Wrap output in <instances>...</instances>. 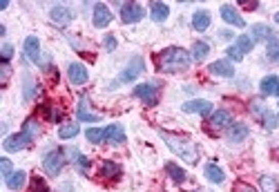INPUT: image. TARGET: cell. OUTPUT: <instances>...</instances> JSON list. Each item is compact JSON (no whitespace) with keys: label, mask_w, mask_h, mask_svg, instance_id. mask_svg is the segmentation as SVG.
<instances>
[{"label":"cell","mask_w":279,"mask_h":192,"mask_svg":"<svg viewBox=\"0 0 279 192\" xmlns=\"http://www.w3.org/2000/svg\"><path fill=\"white\" fill-rule=\"evenodd\" d=\"M190 63H192V56L181 47H167L157 56V70L167 72V74L185 72L190 67Z\"/></svg>","instance_id":"1"},{"label":"cell","mask_w":279,"mask_h":192,"mask_svg":"<svg viewBox=\"0 0 279 192\" xmlns=\"http://www.w3.org/2000/svg\"><path fill=\"white\" fill-rule=\"evenodd\" d=\"M40 134V125H38V121L36 119H27L23 123V130L18 134H11L5 139V152H20L25 150L27 145H32L34 143V139Z\"/></svg>","instance_id":"2"},{"label":"cell","mask_w":279,"mask_h":192,"mask_svg":"<svg viewBox=\"0 0 279 192\" xmlns=\"http://www.w3.org/2000/svg\"><path fill=\"white\" fill-rule=\"evenodd\" d=\"M161 139L167 143V147H170L175 154H179L183 161H188V163H197L199 161V147H197V143H192L190 139H185V136H177L172 132H165V130H161Z\"/></svg>","instance_id":"3"},{"label":"cell","mask_w":279,"mask_h":192,"mask_svg":"<svg viewBox=\"0 0 279 192\" xmlns=\"http://www.w3.org/2000/svg\"><path fill=\"white\" fill-rule=\"evenodd\" d=\"M143 70H145V60H143V56H134L132 60L127 63V67L121 72V76L114 80V85L112 88H119L121 83H132V80H136L143 74Z\"/></svg>","instance_id":"4"},{"label":"cell","mask_w":279,"mask_h":192,"mask_svg":"<svg viewBox=\"0 0 279 192\" xmlns=\"http://www.w3.org/2000/svg\"><path fill=\"white\" fill-rule=\"evenodd\" d=\"M63 165H65V152L58 150V147H56V150H49L45 154V159H42V168L52 177L58 175V172L63 170Z\"/></svg>","instance_id":"5"},{"label":"cell","mask_w":279,"mask_h":192,"mask_svg":"<svg viewBox=\"0 0 279 192\" xmlns=\"http://www.w3.org/2000/svg\"><path fill=\"white\" fill-rule=\"evenodd\" d=\"M159 83H141V85H136L134 88V96L136 98H141L145 105H157L159 103Z\"/></svg>","instance_id":"6"},{"label":"cell","mask_w":279,"mask_h":192,"mask_svg":"<svg viewBox=\"0 0 279 192\" xmlns=\"http://www.w3.org/2000/svg\"><path fill=\"white\" fill-rule=\"evenodd\" d=\"M145 16V9L141 7L139 3H123L121 5V20L125 25H134L139 20H143Z\"/></svg>","instance_id":"7"},{"label":"cell","mask_w":279,"mask_h":192,"mask_svg":"<svg viewBox=\"0 0 279 192\" xmlns=\"http://www.w3.org/2000/svg\"><path fill=\"white\" fill-rule=\"evenodd\" d=\"M49 18H52L54 25L65 27V25H70L74 20V11L67 7V5H54L52 11H49Z\"/></svg>","instance_id":"8"},{"label":"cell","mask_w":279,"mask_h":192,"mask_svg":"<svg viewBox=\"0 0 279 192\" xmlns=\"http://www.w3.org/2000/svg\"><path fill=\"white\" fill-rule=\"evenodd\" d=\"M92 23H94V27L103 29L108 27V25L112 23V11L105 3H96L94 5V14H92Z\"/></svg>","instance_id":"9"},{"label":"cell","mask_w":279,"mask_h":192,"mask_svg":"<svg viewBox=\"0 0 279 192\" xmlns=\"http://www.w3.org/2000/svg\"><path fill=\"white\" fill-rule=\"evenodd\" d=\"M183 112H195L201 116H210L212 114V103L206 101V98H195V101L183 103Z\"/></svg>","instance_id":"10"},{"label":"cell","mask_w":279,"mask_h":192,"mask_svg":"<svg viewBox=\"0 0 279 192\" xmlns=\"http://www.w3.org/2000/svg\"><path fill=\"white\" fill-rule=\"evenodd\" d=\"M67 76H70L72 85H85L88 83V78H90V72L83 63H72L70 70H67Z\"/></svg>","instance_id":"11"},{"label":"cell","mask_w":279,"mask_h":192,"mask_svg":"<svg viewBox=\"0 0 279 192\" xmlns=\"http://www.w3.org/2000/svg\"><path fill=\"white\" fill-rule=\"evenodd\" d=\"M105 141L112 145H123L125 143V130H123L121 123H112V125L105 127Z\"/></svg>","instance_id":"12"},{"label":"cell","mask_w":279,"mask_h":192,"mask_svg":"<svg viewBox=\"0 0 279 192\" xmlns=\"http://www.w3.org/2000/svg\"><path fill=\"white\" fill-rule=\"evenodd\" d=\"M25 56L32 60V63L40 65V40L36 36H27L25 38Z\"/></svg>","instance_id":"13"},{"label":"cell","mask_w":279,"mask_h":192,"mask_svg":"<svg viewBox=\"0 0 279 192\" xmlns=\"http://www.w3.org/2000/svg\"><path fill=\"white\" fill-rule=\"evenodd\" d=\"M230 121H232V116L228 110H217V112H212L208 116V125L212 127V130H223V127H228L230 125Z\"/></svg>","instance_id":"14"},{"label":"cell","mask_w":279,"mask_h":192,"mask_svg":"<svg viewBox=\"0 0 279 192\" xmlns=\"http://www.w3.org/2000/svg\"><path fill=\"white\" fill-rule=\"evenodd\" d=\"M210 74H214V76H221V78H232L234 76V67L230 60L221 58V60H214L212 65H210Z\"/></svg>","instance_id":"15"},{"label":"cell","mask_w":279,"mask_h":192,"mask_svg":"<svg viewBox=\"0 0 279 192\" xmlns=\"http://www.w3.org/2000/svg\"><path fill=\"white\" fill-rule=\"evenodd\" d=\"M88 101H90L88 94L80 96V101H78V110H76V119H78V121H85V123H96V121H101V116H98V114H92V112H90Z\"/></svg>","instance_id":"16"},{"label":"cell","mask_w":279,"mask_h":192,"mask_svg":"<svg viewBox=\"0 0 279 192\" xmlns=\"http://www.w3.org/2000/svg\"><path fill=\"white\" fill-rule=\"evenodd\" d=\"M221 18L226 23L234 25V27H246V20L239 16V11L232 7V5H221Z\"/></svg>","instance_id":"17"},{"label":"cell","mask_w":279,"mask_h":192,"mask_svg":"<svg viewBox=\"0 0 279 192\" xmlns=\"http://www.w3.org/2000/svg\"><path fill=\"white\" fill-rule=\"evenodd\" d=\"M210 23H212V18H210V11L206 9H199L192 14V29L195 32H206L210 27Z\"/></svg>","instance_id":"18"},{"label":"cell","mask_w":279,"mask_h":192,"mask_svg":"<svg viewBox=\"0 0 279 192\" xmlns=\"http://www.w3.org/2000/svg\"><path fill=\"white\" fill-rule=\"evenodd\" d=\"M259 90H262L264 96H279V76L270 74V76L262 78V83H259Z\"/></svg>","instance_id":"19"},{"label":"cell","mask_w":279,"mask_h":192,"mask_svg":"<svg viewBox=\"0 0 279 192\" xmlns=\"http://www.w3.org/2000/svg\"><path fill=\"white\" fill-rule=\"evenodd\" d=\"M250 38L252 40H264V42H268L270 38H275V32H272V29L268 27V25H264V23H257V25H252L250 27Z\"/></svg>","instance_id":"20"},{"label":"cell","mask_w":279,"mask_h":192,"mask_svg":"<svg viewBox=\"0 0 279 192\" xmlns=\"http://www.w3.org/2000/svg\"><path fill=\"white\" fill-rule=\"evenodd\" d=\"M248 134H250V130H248L246 123H234V125L228 127V141L230 143H241L244 139H248Z\"/></svg>","instance_id":"21"},{"label":"cell","mask_w":279,"mask_h":192,"mask_svg":"<svg viewBox=\"0 0 279 192\" xmlns=\"http://www.w3.org/2000/svg\"><path fill=\"white\" fill-rule=\"evenodd\" d=\"M167 16H170V7H167L165 3H152L150 5V18L154 23H163V20H167Z\"/></svg>","instance_id":"22"},{"label":"cell","mask_w":279,"mask_h":192,"mask_svg":"<svg viewBox=\"0 0 279 192\" xmlns=\"http://www.w3.org/2000/svg\"><path fill=\"white\" fill-rule=\"evenodd\" d=\"M123 175V168L114 161H103L101 163V177L105 179H119Z\"/></svg>","instance_id":"23"},{"label":"cell","mask_w":279,"mask_h":192,"mask_svg":"<svg viewBox=\"0 0 279 192\" xmlns=\"http://www.w3.org/2000/svg\"><path fill=\"white\" fill-rule=\"evenodd\" d=\"M25 181H27V172H25V170H16L14 175L7 179V188L14 190V192H20L23 185H25Z\"/></svg>","instance_id":"24"},{"label":"cell","mask_w":279,"mask_h":192,"mask_svg":"<svg viewBox=\"0 0 279 192\" xmlns=\"http://www.w3.org/2000/svg\"><path fill=\"white\" fill-rule=\"evenodd\" d=\"M165 172L170 175V179H172L175 183H183L185 179H188V175H185V170H183V168H179V165H177V163H172V161H167V163H165Z\"/></svg>","instance_id":"25"},{"label":"cell","mask_w":279,"mask_h":192,"mask_svg":"<svg viewBox=\"0 0 279 192\" xmlns=\"http://www.w3.org/2000/svg\"><path fill=\"white\" fill-rule=\"evenodd\" d=\"M38 92H40L38 83H34L32 76H29V74H25V88H23L25 101H32V98H36V94H38Z\"/></svg>","instance_id":"26"},{"label":"cell","mask_w":279,"mask_h":192,"mask_svg":"<svg viewBox=\"0 0 279 192\" xmlns=\"http://www.w3.org/2000/svg\"><path fill=\"white\" fill-rule=\"evenodd\" d=\"M232 45L237 47L239 52H241V54H244V56H246L248 52H252V47H255V40L250 38V34H241V36H237V40H234Z\"/></svg>","instance_id":"27"},{"label":"cell","mask_w":279,"mask_h":192,"mask_svg":"<svg viewBox=\"0 0 279 192\" xmlns=\"http://www.w3.org/2000/svg\"><path fill=\"white\" fill-rule=\"evenodd\" d=\"M208 54H210V45L208 42H195V47H192V60H197V63H201V60H206L208 58Z\"/></svg>","instance_id":"28"},{"label":"cell","mask_w":279,"mask_h":192,"mask_svg":"<svg viewBox=\"0 0 279 192\" xmlns=\"http://www.w3.org/2000/svg\"><path fill=\"white\" fill-rule=\"evenodd\" d=\"M206 177H208V181H212V183H223V179H226V175H223V170L219 168V165H214V163H208L206 165Z\"/></svg>","instance_id":"29"},{"label":"cell","mask_w":279,"mask_h":192,"mask_svg":"<svg viewBox=\"0 0 279 192\" xmlns=\"http://www.w3.org/2000/svg\"><path fill=\"white\" fill-rule=\"evenodd\" d=\"M76 136H78V123H65V125L58 127V139L70 141V139H76Z\"/></svg>","instance_id":"30"},{"label":"cell","mask_w":279,"mask_h":192,"mask_svg":"<svg viewBox=\"0 0 279 192\" xmlns=\"http://www.w3.org/2000/svg\"><path fill=\"white\" fill-rule=\"evenodd\" d=\"M259 185H262V192H279V183L272 175H262Z\"/></svg>","instance_id":"31"},{"label":"cell","mask_w":279,"mask_h":192,"mask_svg":"<svg viewBox=\"0 0 279 192\" xmlns=\"http://www.w3.org/2000/svg\"><path fill=\"white\" fill-rule=\"evenodd\" d=\"M85 136H88L90 143H101V141H105V127H88V132H85Z\"/></svg>","instance_id":"32"},{"label":"cell","mask_w":279,"mask_h":192,"mask_svg":"<svg viewBox=\"0 0 279 192\" xmlns=\"http://www.w3.org/2000/svg\"><path fill=\"white\" fill-rule=\"evenodd\" d=\"M266 54H268L270 60H279V38L277 36L266 42Z\"/></svg>","instance_id":"33"},{"label":"cell","mask_w":279,"mask_h":192,"mask_svg":"<svg viewBox=\"0 0 279 192\" xmlns=\"http://www.w3.org/2000/svg\"><path fill=\"white\" fill-rule=\"evenodd\" d=\"M250 112L255 114V116H259V119H264V114L268 112V108L259 101V98H255V101H250Z\"/></svg>","instance_id":"34"},{"label":"cell","mask_w":279,"mask_h":192,"mask_svg":"<svg viewBox=\"0 0 279 192\" xmlns=\"http://www.w3.org/2000/svg\"><path fill=\"white\" fill-rule=\"evenodd\" d=\"M42 114H45L47 121H52V123L60 121V110H56L54 105H45V108H42Z\"/></svg>","instance_id":"35"},{"label":"cell","mask_w":279,"mask_h":192,"mask_svg":"<svg viewBox=\"0 0 279 192\" xmlns=\"http://www.w3.org/2000/svg\"><path fill=\"white\" fill-rule=\"evenodd\" d=\"M277 123H279V116H277L275 112H270V110H268V112L264 114V127H266V130H275V127H277Z\"/></svg>","instance_id":"36"},{"label":"cell","mask_w":279,"mask_h":192,"mask_svg":"<svg viewBox=\"0 0 279 192\" xmlns=\"http://www.w3.org/2000/svg\"><path fill=\"white\" fill-rule=\"evenodd\" d=\"M29 192H49V188H47V183L42 181L40 177H34L32 183H29Z\"/></svg>","instance_id":"37"},{"label":"cell","mask_w":279,"mask_h":192,"mask_svg":"<svg viewBox=\"0 0 279 192\" xmlns=\"http://www.w3.org/2000/svg\"><path fill=\"white\" fill-rule=\"evenodd\" d=\"M0 168H3V179L5 181H7V179L14 175V168H11V161L7 159V157H3L0 159Z\"/></svg>","instance_id":"38"},{"label":"cell","mask_w":279,"mask_h":192,"mask_svg":"<svg viewBox=\"0 0 279 192\" xmlns=\"http://www.w3.org/2000/svg\"><path fill=\"white\" fill-rule=\"evenodd\" d=\"M74 163L80 168V172H88L90 170V159L83 157V154H76V159H74Z\"/></svg>","instance_id":"39"},{"label":"cell","mask_w":279,"mask_h":192,"mask_svg":"<svg viewBox=\"0 0 279 192\" xmlns=\"http://www.w3.org/2000/svg\"><path fill=\"white\" fill-rule=\"evenodd\" d=\"M11 56H14V47H11L9 42H5V45H3V63L9 65V58Z\"/></svg>","instance_id":"40"},{"label":"cell","mask_w":279,"mask_h":192,"mask_svg":"<svg viewBox=\"0 0 279 192\" xmlns=\"http://www.w3.org/2000/svg\"><path fill=\"white\" fill-rule=\"evenodd\" d=\"M226 52H228V56H230V58L234 60V63H239V60H241V58H244V54H241V52H239V49H237V47H234V45H230V47H228V49H226Z\"/></svg>","instance_id":"41"},{"label":"cell","mask_w":279,"mask_h":192,"mask_svg":"<svg viewBox=\"0 0 279 192\" xmlns=\"http://www.w3.org/2000/svg\"><path fill=\"white\" fill-rule=\"evenodd\" d=\"M103 45H105V49H108V52H114V49H116V38H114V36H105Z\"/></svg>","instance_id":"42"},{"label":"cell","mask_w":279,"mask_h":192,"mask_svg":"<svg viewBox=\"0 0 279 192\" xmlns=\"http://www.w3.org/2000/svg\"><path fill=\"white\" fill-rule=\"evenodd\" d=\"M234 192H257L252 185H248V183H237L234 185Z\"/></svg>","instance_id":"43"},{"label":"cell","mask_w":279,"mask_h":192,"mask_svg":"<svg viewBox=\"0 0 279 192\" xmlns=\"http://www.w3.org/2000/svg\"><path fill=\"white\" fill-rule=\"evenodd\" d=\"M241 7H246V9H257L259 3H241Z\"/></svg>","instance_id":"44"},{"label":"cell","mask_w":279,"mask_h":192,"mask_svg":"<svg viewBox=\"0 0 279 192\" xmlns=\"http://www.w3.org/2000/svg\"><path fill=\"white\" fill-rule=\"evenodd\" d=\"M7 76H9V65H5V63H3V83L7 80Z\"/></svg>","instance_id":"45"},{"label":"cell","mask_w":279,"mask_h":192,"mask_svg":"<svg viewBox=\"0 0 279 192\" xmlns=\"http://www.w3.org/2000/svg\"><path fill=\"white\" fill-rule=\"evenodd\" d=\"M275 20H277V23H279V14H277V16H275Z\"/></svg>","instance_id":"46"}]
</instances>
